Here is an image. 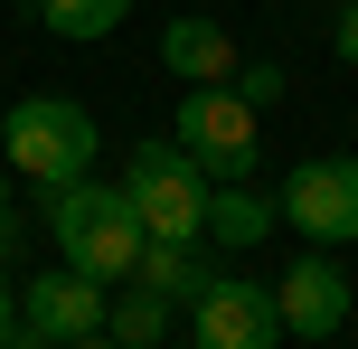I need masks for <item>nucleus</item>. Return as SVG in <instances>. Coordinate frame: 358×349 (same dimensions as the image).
<instances>
[{
  "mask_svg": "<svg viewBox=\"0 0 358 349\" xmlns=\"http://www.w3.org/2000/svg\"><path fill=\"white\" fill-rule=\"evenodd\" d=\"M48 227H57V255L76 264V274L94 283H132V264H142V218H132V199L113 180H57L48 189Z\"/></svg>",
  "mask_w": 358,
  "mask_h": 349,
  "instance_id": "obj_1",
  "label": "nucleus"
},
{
  "mask_svg": "<svg viewBox=\"0 0 358 349\" xmlns=\"http://www.w3.org/2000/svg\"><path fill=\"white\" fill-rule=\"evenodd\" d=\"M94 113L76 104V94H29V104H10V123H0V161L19 170V180L57 189V180H85L94 170Z\"/></svg>",
  "mask_w": 358,
  "mask_h": 349,
  "instance_id": "obj_2",
  "label": "nucleus"
},
{
  "mask_svg": "<svg viewBox=\"0 0 358 349\" xmlns=\"http://www.w3.org/2000/svg\"><path fill=\"white\" fill-rule=\"evenodd\" d=\"M208 170L189 161L179 142H142L132 151V180H123V199H132V218H142V236H170V245H208Z\"/></svg>",
  "mask_w": 358,
  "mask_h": 349,
  "instance_id": "obj_3",
  "label": "nucleus"
},
{
  "mask_svg": "<svg viewBox=\"0 0 358 349\" xmlns=\"http://www.w3.org/2000/svg\"><path fill=\"white\" fill-rule=\"evenodd\" d=\"M170 142L189 151L208 180H255V161H264V132H255V104L236 85H189V104H179Z\"/></svg>",
  "mask_w": 358,
  "mask_h": 349,
  "instance_id": "obj_4",
  "label": "nucleus"
},
{
  "mask_svg": "<svg viewBox=\"0 0 358 349\" xmlns=\"http://www.w3.org/2000/svg\"><path fill=\"white\" fill-rule=\"evenodd\" d=\"M273 218L311 245H358V161L330 151V161H292V180L273 189Z\"/></svg>",
  "mask_w": 358,
  "mask_h": 349,
  "instance_id": "obj_5",
  "label": "nucleus"
},
{
  "mask_svg": "<svg viewBox=\"0 0 358 349\" xmlns=\"http://www.w3.org/2000/svg\"><path fill=\"white\" fill-rule=\"evenodd\" d=\"M189 340H198V349H273V340H283V312H273L264 283L217 274L208 293L189 302Z\"/></svg>",
  "mask_w": 358,
  "mask_h": 349,
  "instance_id": "obj_6",
  "label": "nucleus"
},
{
  "mask_svg": "<svg viewBox=\"0 0 358 349\" xmlns=\"http://www.w3.org/2000/svg\"><path fill=\"white\" fill-rule=\"evenodd\" d=\"M104 312H113V302H104V283H94V274H76V264H57V274H38L29 293H19V321H29L38 340H57V349H66V340H85V331H104Z\"/></svg>",
  "mask_w": 358,
  "mask_h": 349,
  "instance_id": "obj_7",
  "label": "nucleus"
},
{
  "mask_svg": "<svg viewBox=\"0 0 358 349\" xmlns=\"http://www.w3.org/2000/svg\"><path fill=\"white\" fill-rule=\"evenodd\" d=\"M273 312H283V331H302V340H330L349 321V274L330 255H292V274L273 283Z\"/></svg>",
  "mask_w": 358,
  "mask_h": 349,
  "instance_id": "obj_8",
  "label": "nucleus"
},
{
  "mask_svg": "<svg viewBox=\"0 0 358 349\" xmlns=\"http://www.w3.org/2000/svg\"><path fill=\"white\" fill-rule=\"evenodd\" d=\"M161 66L179 85H236V29H217V19H170L161 29Z\"/></svg>",
  "mask_w": 358,
  "mask_h": 349,
  "instance_id": "obj_9",
  "label": "nucleus"
},
{
  "mask_svg": "<svg viewBox=\"0 0 358 349\" xmlns=\"http://www.w3.org/2000/svg\"><path fill=\"white\" fill-rule=\"evenodd\" d=\"M273 227L283 218H273V199L255 180H217L208 189V245H236V255H245V245H264Z\"/></svg>",
  "mask_w": 358,
  "mask_h": 349,
  "instance_id": "obj_10",
  "label": "nucleus"
},
{
  "mask_svg": "<svg viewBox=\"0 0 358 349\" xmlns=\"http://www.w3.org/2000/svg\"><path fill=\"white\" fill-rule=\"evenodd\" d=\"M132 283H151L161 302H198V293L217 283V264L198 255V245H170V236H151V245H142V264H132Z\"/></svg>",
  "mask_w": 358,
  "mask_h": 349,
  "instance_id": "obj_11",
  "label": "nucleus"
},
{
  "mask_svg": "<svg viewBox=\"0 0 358 349\" xmlns=\"http://www.w3.org/2000/svg\"><path fill=\"white\" fill-rule=\"evenodd\" d=\"M170 312H179V302H161V293H151V283H132V293H123V302H113V312H104V331L123 340V349H161V331H170Z\"/></svg>",
  "mask_w": 358,
  "mask_h": 349,
  "instance_id": "obj_12",
  "label": "nucleus"
},
{
  "mask_svg": "<svg viewBox=\"0 0 358 349\" xmlns=\"http://www.w3.org/2000/svg\"><path fill=\"white\" fill-rule=\"evenodd\" d=\"M123 10L132 0H38V29L48 38H104V29H123Z\"/></svg>",
  "mask_w": 358,
  "mask_h": 349,
  "instance_id": "obj_13",
  "label": "nucleus"
},
{
  "mask_svg": "<svg viewBox=\"0 0 358 349\" xmlns=\"http://www.w3.org/2000/svg\"><path fill=\"white\" fill-rule=\"evenodd\" d=\"M236 94H245V104H273V94H283V66H236Z\"/></svg>",
  "mask_w": 358,
  "mask_h": 349,
  "instance_id": "obj_14",
  "label": "nucleus"
},
{
  "mask_svg": "<svg viewBox=\"0 0 358 349\" xmlns=\"http://www.w3.org/2000/svg\"><path fill=\"white\" fill-rule=\"evenodd\" d=\"M330 48H340V66H358V0H349V19L330 29Z\"/></svg>",
  "mask_w": 358,
  "mask_h": 349,
  "instance_id": "obj_15",
  "label": "nucleus"
},
{
  "mask_svg": "<svg viewBox=\"0 0 358 349\" xmlns=\"http://www.w3.org/2000/svg\"><path fill=\"white\" fill-rule=\"evenodd\" d=\"M10 331H19V293H10V264H0V349H10Z\"/></svg>",
  "mask_w": 358,
  "mask_h": 349,
  "instance_id": "obj_16",
  "label": "nucleus"
},
{
  "mask_svg": "<svg viewBox=\"0 0 358 349\" xmlns=\"http://www.w3.org/2000/svg\"><path fill=\"white\" fill-rule=\"evenodd\" d=\"M10 255H19V218L0 208V264H10Z\"/></svg>",
  "mask_w": 358,
  "mask_h": 349,
  "instance_id": "obj_17",
  "label": "nucleus"
},
{
  "mask_svg": "<svg viewBox=\"0 0 358 349\" xmlns=\"http://www.w3.org/2000/svg\"><path fill=\"white\" fill-rule=\"evenodd\" d=\"M10 349H57V340H38V331H29V321H19V331H10Z\"/></svg>",
  "mask_w": 358,
  "mask_h": 349,
  "instance_id": "obj_18",
  "label": "nucleus"
},
{
  "mask_svg": "<svg viewBox=\"0 0 358 349\" xmlns=\"http://www.w3.org/2000/svg\"><path fill=\"white\" fill-rule=\"evenodd\" d=\"M66 349H123V340H113V331H85V340H66Z\"/></svg>",
  "mask_w": 358,
  "mask_h": 349,
  "instance_id": "obj_19",
  "label": "nucleus"
},
{
  "mask_svg": "<svg viewBox=\"0 0 358 349\" xmlns=\"http://www.w3.org/2000/svg\"><path fill=\"white\" fill-rule=\"evenodd\" d=\"M0 208H10V180H0Z\"/></svg>",
  "mask_w": 358,
  "mask_h": 349,
  "instance_id": "obj_20",
  "label": "nucleus"
},
{
  "mask_svg": "<svg viewBox=\"0 0 358 349\" xmlns=\"http://www.w3.org/2000/svg\"><path fill=\"white\" fill-rule=\"evenodd\" d=\"M179 349H198V340H179Z\"/></svg>",
  "mask_w": 358,
  "mask_h": 349,
  "instance_id": "obj_21",
  "label": "nucleus"
}]
</instances>
